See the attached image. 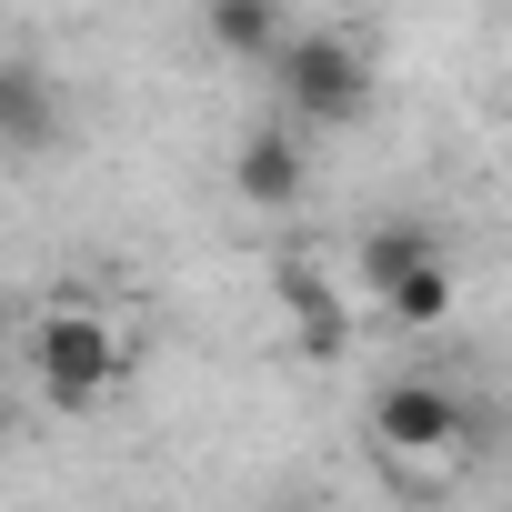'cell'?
<instances>
[{
    "instance_id": "obj_1",
    "label": "cell",
    "mask_w": 512,
    "mask_h": 512,
    "mask_svg": "<svg viewBox=\"0 0 512 512\" xmlns=\"http://www.w3.org/2000/svg\"><path fill=\"white\" fill-rule=\"evenodd\" d=\"M21 372L41 382V402L91 412V402H111V392L131 382V332H121L101 302L61 292V302H41V312L21 322Z\"/></svg>"
},
{
    "instance_id": "obj_2",
    "label": "cell",
    "mask_w": 512,
    "mask_h": 512,
    "mask_svg": "<svg viewBox=\"0 0 512 512\" xmlns=\"http://www.w3.org/2000/svg\"><path fill=\"white\" fill-rule=\"evenodd\" d=\"M272 91H282V121L312 141V131H342L372 111V51L352 31H292L282 61H272Z\"/></svg>"
},
{
    "instance_id": "obj_9",
    "label": "cell",
    "mask_w": 512,
    "mask_h": 512,
    "mask_svg": "<svg viewBox=\"0 0 512 512\" xmlns=\"http://www.w3.org/2000/svg\"><path fill=\"white\" fill-rule=\"evenodd\" d=\"M11 362H21V322H11V302H0V382H11Z\"/></svg>"
},
{
    "instance_id": "obj_3",
    "label": "cell",
    "mask_w": 512,
    "mask_h": 512,
    "mask_svg": "<svg viewBox=\"0 0 512 512\" xmlns=\"http://www.w3.org/2000/svg\"><path fill=\"white\" fill-rule=\"evenodd\" d=\"M362 292H372V312L402 322V332H442L452 302H462L452 251H442L422 221H382V231H362Z\"/></svg>"
},
{
    "instance_id": "obj_6",
    "label": "cell",
    "mask_w": 512,
    "mask_h": 512,
    "mask_svg": "<svg viewBox=\"0 0 512 512\" xmlns=\"http://www.w3.org/2000/svg\"><path fill=\"white\" fill-rule=\"evenodd\" d=\"M41 151H61V91L51 71L0 51V161H41Z\"/></svg>"
},
{
    "instance_id": "obj_4",
    "label": "cell",
    "mask_w": 512,
    "mask_h": 512,
    "mask_svg": "<svg viewBox=\"0 0 512 512\" xmlns=\"http://www.w3.org/2000/svg\"><path fill=\"white\" fill-rule=\"evenodd\" d=\"M372 442H382L392 462H462V452H472V412H462L452 382L402 372V382L372 392Z\"/></svg>"
},
{
    "instance_id": "obj_8",
    "label": "cell",
    "mask_w": 512,
    "mask_h": 512,
    "mask_svg": "<svg viewBox=\"0 0 512 512\" xmlns=\"http://www.w3.org/2000/svg\"><path fill=\"white\" fill-rule=\"evenodd\" d=\"M282 302H292V322H302V352H312V362H332V352H342V312H332V282H322L312 262H282Z\"/></svg>"
},
{
    "instance_id": "obj_7",
    "label": "cell",
    "mask_w": 512,
    "mask_h": 512,
    "mask_svg": "<svg viewBox=\"0 0 512 512\" xmlns=\"http://www.w3.org/2000/svg\"><path fill=\"white\" fill-rule=\"evenodd\" d=\"M201 41L221 61H251V71H272L282 41H292V11L282 0H201Z\"/></svg>"
},
{
    "instance_id": "obj_10",
    "label": "cell",
    "mask_w": 512,
    "mask_h": 512,
    "mask_svg": "<svg viewBox=\"0 0 512 512\" xmlns=\"http://www.w3.org/2000/svg\"><path fill=\"white\" fill-rule=\"evenodd\" d=\"M0 432H11V382H0Z\"/></svg>"
},
{
    "instance_id": "obj_5",
    "label": "cell",
    "mask_w": 512,
    "mask_h": 512,
    "mask_svg": "<svg viewBox=\"0 0 512 512\" xmlns=\"http://www.w3.org/2000/svg\"><path fill=\"white\" fill-rule=\"evenodd\" d=\"M231 191H241L251 211H292V201L312 191V151H302V131H292V121L241 131V151H231Z\"/></svg>"
}]
</instances>
